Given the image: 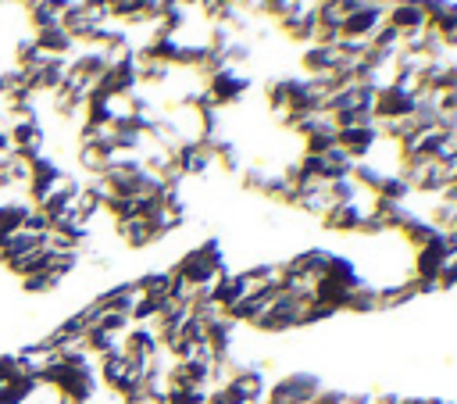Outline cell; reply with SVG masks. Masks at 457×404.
<instances>
[{
    "label": "cell",
    "mask_w": 457,
    "mask_h": 404,
    "mask_svg": "<svg viewBox=\"0 0 457 404\" xmlns=\"http://www.w3.org/2000/svg\"><path fill=\"white\" fill-rule=\"evenodd\" d=\"M221 272H228L221 240H204V243H196L193 250H186V254L171 265V275H175L179 282H186V286H211Z\"/></svg>",
    "instance_id": "1"
},
{
    "label": "cell",
    "mask_w": 457,
    "mask_h": 404,
    "mask_svg": "<svg viewBox=\"0 0 457 404\" xmlns=\"http://www.w3.org/2000/svg\"><path fill=\"white\" fill-rule=\"evenodd\" d=\"M321 386L325 383L314 372H286V375L268 383V397L264 400H271V404H314Z\"/></svg>",
    "instance_id": "2"
},
{
    "label": "cell",
    "mask_w": 457,
    "mask_h": 404,
    "mask_svg": "<svg viewBox=\"0 0 457 404\" xmlns=\"http://www.w3.org/2000/svg\"><path fill=\"white\" fill-rule=\"evenodd\" d=\"M414 104H418V93H414V89L396 86V82H386V86L375 93L371 122H400V118L414 114Z\"/></svg>",
    "instance_id": "3"
},
{
    "label": "cell",
    "mask_w": 457,
    "mask_h": 404,
    "mask_svg": "<svg viewBox=\"0 0 457 404\" xmlns=\"http://www.w3.org/2000/svg\"><path fill=\"white\" fill-rule=\"evenodd\" d=\"M246 89H250V79H246L239 68H232V64H225V68H218L214 75H207V86H204V93L211 97L214 107H225V104L243 100Z\"/></svg>",
    "instance_id": "4"
},
{
    "label": "cell",
    "mask_w": 457,
    "mask_h": 404,
    "mask_svg": "<svg viewBox=\"0 0 457 404\" xmlns=\"http://www.w3.org/2000/svg\"><path fill=\"white\" fill-rule=\"evenodd\" d=\"M378 139H382V136H378V125H375V122H357V125L336 129V147H339L350 161H368Z\"/></svg>",
    "instance_id": "5"
},
{
    "label": "cell",
    "mask_w": 457,
    "mask_h": 404,
    "mask_svg": "<svg viewBox=\"0 0 457 404\" xmlns=\"http://www.w3.org/2000/svg\"><path fill=\"white\" fill-rule=\"evenodd\" d=\"M328 257H332V250H325V247H307V250H300V254L286 257V261H282V272H286V275H293V279H303V282H311V286H314V282L325 275Z\"/></svg>",
    "instance_id": "6"
},
{
    "label": "cell",
    "mask_w": 457,
    "mask_h": 404,
    "mask_svg": "<svg viewBox=\"0 0 457 404\" xmlns=\"http://www.w3.org/2000/svg\"><path fill=\"white\" fill-rule=\"evenodd\" d=\"M382 21H386V11H382V7H375V4H361V7H353V11L343 18V25H339V36L368 43Z\"/></svg>",
    "instance_id": "7"
},
{
    "label": "cell",
    "mask_w": 457,
    "mask_h": 404,
    "mask_svg": "<svg viewBox=\"0 0 457 404\" xmlns=\"http://www.w3.org/2000/svg\"><path fill=\"white\" fill-rule=\"evenodd\" d=\"M114 232H118V240H121L129 250H146V247H154V243H161V240H164V232H161L150 218H143V215L118 222V225H114Z\"/></svg>",
    "instance_id": "8"
},
{
    "label": "cell",
    "mask_w": 457,
    "mask_h": 404,
    "mask_svg": "<svg viewBox=\"0 0 457 404\" xmlns=\"http://www.w3.org/2000/svg\"><path fill=\"white\" fill-rule=\"evenodd\" d=\"M386 25L396 29L400 36H414V32L428 29V18H425V11H421L418 4H411V0H393V4L386 7Z\"/></svg>",
    "instance_id": "9"
},
{
    "label": "cell",
    "mask_w": 457,
    "mask_h": 404,
    "mask_svg": "<svg viewBox=\"0 0 457 404\" xmlns=\"http://www.w3.org/2000/svg\"><path fill=\"white\" fill-rule=\"evenodd\" d=\"M364 211H368V204H361V200H350V204H332V207L321 215V225H325L328 232H361Z\"/></svg>",
    "instance_id": "10"
},
{
    "label": "cell",
    "mask_w": 457,
    "mask_h": 404,
    "mask_svg": "<svg viewBox=\"0 0 457 404\" xmlns=\"http://www.w3.org/2000/svg\"><path fill=\"white\" fill-rule=\"evenodd\" d=\"M207 290H211V300H214V307H218L221 315H228V311L246 297V282H243L239 272H221Z\"/></svg>",
    "instance_id": "11"
},
{
    "label": "cell",
    "mask_w": 457,
    "mask_h": 404,
    "mask_svg": "<svg viewBox=\"0 0 457 404\" xmlns=\"http://www.w3.org/2000/svg\"><path fill=\"white\" fill-rule=\"evenodd\" d=\"M36 46L46 54V57H71L75 54V39L64 32V25H50V29H39L32 32Z\"/></svg>",
    "instance_id": "12"
},
{
    "label": "cell",
    "mask_w": 457,
    "mask_h": 404,
    "mask_svg": "<svg viewBox=\"0 0 457 404\" xmlns=\"http://www.w3.org/2000/svg\"><path fill=\"white\" fill-rule=\"evenodd\" d=\"M343 311H350V315H371V311H378V286L364 279L357 290H350Z\"/></svg>",
    "instance_id": "13"
},
{
    "label": "cell",
    "mask_w": 457,
    "mask_h": 404,
    "mask_svg": "<svg viewBox=\"0 0 457 404\" xmlns=\"http://www.w3.org/2000/svg\"><path fill=\"white\" fill-rule=\"evenodd\" d=\"M371 197H378V200H389V204H407V197H411V182H407L403 175L389 172V175L382 179V186H378Z\"/></svg>",
    "instance_id": "14"
},
{
    "label": "cell",
    "mask_w": 457,
    "mask_h": 404,
    "mask_svg": "<svg viewBox=\"0 0 457 404\" xmlns=\"http://www.w3.org/2000/svg\"><path fill=\"white\" fill-rule=\"evenodd\" d=\"M314 404H371V393H353V390H339V386H321V393L314 397Z\"/></svg>",
    "instance_id": "15"
},
{
    "label": "cell",
    "mask_w": 457,
    "mask_h": 404,
    "mask_svg": "<svg viewBox=\"0 0 457 404\" xmlns=\"http://www.w3.org/2000/svg\"><path fill=\"white\" fill-rule=\"evenodd\" d=\"M164 404H207L204 390H164Z\"/></svg>",
    "instance_id": "16"
},
{
    "label": "cell",
    "mask_w": 457,
    "mask_h": 404,
    "mask_svg": "<svg viewBox=\"0 0 457 404\" xmlns=\"http://www.w3.org/2000/svg\"><path fill=\"white\" fill-rule=\"evenodd\" d=\"M225 4H239V0H225Z\"/></svg>",
    "instance_id": "17"
}]
</instances>
